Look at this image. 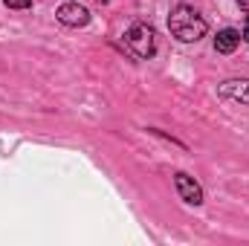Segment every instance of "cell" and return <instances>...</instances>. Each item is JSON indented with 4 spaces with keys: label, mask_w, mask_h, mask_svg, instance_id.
Segmentation results:
<instances>
[{
    "label": "cell",
    "mask_w": 249,
    "mask_h": 246,
    "mask_svg": "<svg viewBox=\"0 0 249 246\" xmlns=\"http://www.w3.org/2000/svg\"><path fill=\"white\" fill-rule=\"evenodd\" d=\"M174 185H177V194H180L186 203H191V206H200V203H203V188L194 183L188 174H183V171L174 174Z\"/></svg>",
    "instance_id": "3"
},
{
    "label": "cell",
    "mask_w": 249,
    "mask_h": 246,
    "mask_svg": "<svg viewBox=\"0 0 249 246\" xmlns=\"http://www.w3.org/2000/svg\"><path fill=\"white\" fill-rule=\"evenodd\" d=\"M9 9H29L32 6V0H3Z\"/></svg>",
    "instance_id": "7"
},
{
    "label": "cell",
    "mask_w": 249,
    "mask_h": 246,
    "mask_svg": "<svg viewBox=\"0 0 249 246\" xmlns=\"http://www.w3.org/2000/svg\"><path fill=\"white\" fill-rule=\"evenodd\" d=\"M244 41H249V18H247V26H244V35H241Z\"/></svg>",
    "instance_id": "8"
},
{
    "label": "cell",
    "mask_w": 249,
    "mask_h": 246,
    "mask_svg": "<svg viewBox=\"0 0 249 246\" xmlns=\"http://www.w3.org/2000/svg\"><path fill=\"white\" fill-rule=\"evenodd\" d=\"M238 6H241L244 12H249V0H238Z\"/></svg>",
    "instance_id": "9"
},
{
    "label": "cell",
    "mask_w": 249,
    "mask_h": 246,
    "mask_svg": "<svg viewBox=\"0 0 249 246\" xmlns=\"http://www.w3.org/2000/svg\"><path fill=\"white\" fill-rule=\"evenodd\" d=\"M124 47L130 50V55L133 58H151L154 53H157V32H154V26H148V23H133L127 32H124Z\"/></svg>",
    "instance_id": "2"
},
{
    "label": "cell",
    "mask_w": 249,
    "mask_h": 246,
    "mask_svg": "<svg viewBox=\"0 0 249 246\" xmlns=\"http://www.w3.org/2000/svg\"><path fill=\"white\" fill-rule=\"evenodd\" d=\"M238 44H241V32L238 29H220L217 38H214V50L223 53V55H232L238 50Z\"/></svg>",
    "instance_id": "6"
},
{
    "label": "cell",
    "mask_w": 249,
    "mask_h": 246,
    "mask_svg": "<svg viewBox=\"0 0 249 246\" xmlns=\"http://www.w3.org/2000/svg\"><path fill=\"white\" fill-rule=\"evenodd\" d=\"M217 93L223 99H235V102H244L249 105V78H229L217 87Z\"/></svg>",
    "instance_id": "5"
},
{
    "label": "cell",
    "mask_w": 249,
    "mask_h": 246,
    "mask_svg": "<svg viewBox=\"0 0 249 246\" xmlns=\"http://www.w3.org/2000/svg\"><path fill=\"white\" fill-rule=\"evenodd\" d=\"M168 29L177 41L183 44H191V41H200L209 29V23L191 9V6H177L171 15H168Z\"/></svg>",
    "instance_id": "1"
},
{
    "label": "cell",
    "mask_w": 249,
    "mask_h": 246,
    "mask_svg": "<svg viewBox=\"0 0 249 246\" xmlns=\"http://www.w3.org/2000/svg\"><path fill=\"white\" fill-rule=\"evenodd\" d=\"M55 15H58V20H61L64 26H75V29L87 26V20H90V12L84 6H78V3H64Z\"/></svg>",
    "instance_id": "4"
}]
</instances>
